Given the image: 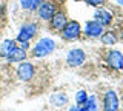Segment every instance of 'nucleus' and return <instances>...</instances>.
<instances>
[{"label": "nucleus", "instance_id": "0eeeda50", "mask_svg": "<svg viewBox=\"0 0 123 111\" xmlns=\"http://www.w3.org/2000/svg\"><path fill=\"white\" fill-rule=\"evenodd\" d=\"M103 110L105 111H117L118 110V97L114 91H108L103 99Z\"/></svg>", "mask_w": 123, "mask_h": 111}, {"label": "nucleus", "instance_id": "5701e85b", "mask_svg": "<svg viewBox=\"0 0 123 111\" xmlns=\"http://www.w3.org/2000/svg\"><path fill=\"white\" fill-rule=\"evenodd\" d=\"M122 37H123V36H122Z\"/></svg>", "mask_w": 123, "mask_h": 111}, {"label": "nucleus", "instance_id": "4468645a", "mask_svg": "<svg viewBox=\"0 0 123 111\" xmlns=\"http://www.w3.org/2000/svg\"><path fill=\"white\" fill-rule=\"evenodd\" d=\"M49 102H51L54 106H63V105L68 103V97H66V94H63V93H54L51 97H49Z\"/></svg>", "mask_w": 123, "mask_h": 111}, {"label": "nucleus", "instance_id": "7ed1b4c3", "mask_svg": "<svg viewBox=\"0 0 123 111\" xmlns=\"http://www.w3.org/2000/svg\"><path fill=\"white\" fill-rule=\"evenodd\" d=\"M80 33H82V28H80V23L79 22H68L66 25H65V28L62 29V36L65 37L66 40H74L77 37L80 36Z\"/></svg>", "mask_w": 123, "mask_h": 111}, {"label": "nucleus", "instance_id": "412c9836", "mask_svg": "<svg viewBox=\"0 0 123 111\" xmlns=\"http://www.w3.org/2000/svg\"><path fill=\"white\" fill-rule=\"evenodd\" d=\"M69 111H82V110H80L79 105H74V106H71V110H69Z\"/></svg>", "mask_w": 123, "mask_h": 111}, {"label": "nucleus", "instance_id": "dca6fc26", "mask_svg": "<svg viewBox=\"0 0 123 111\" xmlns=\"http://www.w3.org/2000/svg\"><path fill=\"white\" fill-rule=\"evenodd\" d=\"M102 43H105V45H115V43H117V37H115L114 33L108 31L105 34H102Z\"/></svg>", "mask_w": 123, "mask_h": 111}, {"label": "nucleus", "instance_id": "a211bd4d", "mask_svg": "<svg viewBox=\"0 0 123 111\" xmlns=\"http://www.w3.org/2000/svg\"><path fill=\"white\" fill-rule=\"evenodd\" d=\"M20 5L25 9H31L32 11V5H34V0H20Z\"/></svg>", "mask_w": 123, "mask_h": 111}, {"label": "nucleus", "instance_id": "39448f33", "mask_svg": "<svg viewBox=\"0 0 123 111\" xmlns=\"http://www.w3.org/2000/svg\"><path fill=\"white\" fill-rule=\"evenodd\" d=\"M36 33H37V25L36 23H25L20 28V31H18L17 40L18 42H29L36 36Z\"/></svg>", "mask_w": 123, "mask_h": 111}, {"label": "nucleus", "instance_id": "20e7f679", "mask_svg": "<svg viewBox=\"0 0 123 111\" xmlns=\"http://www.w3.org/2000/svg\"><path fill=\"white\" fill-rule=\"evenodd\" d=\"M85 59H86L85 51L83 49H79V48L71 49L66 56V62H68L69 66H80V65L85 62Z\"/></svg>", "mask_w": 123, "mask_h": 111}, {"label": "nucleus", "instance_id": "aec40b11", "mask_svg": "<svg viewBox=\"0 0 123 111\" xmlns=\"http://www.w3.org/2000/svg\"><path fill=\"white\" fill-rule=\"evenodd\" d=\"M20 48H22V49H25V51H26V49L29 48V42H20Z\"/></svg>", "mask_w": 123, "mask_h": 111}, {"label": "nucleus", "instance_id": "423d86ee", "mask_svg": "<svg viewBox=\"0 0 123 111\" xmlns=\"http://www.w3.org/2000/svg\"><path fill=\"white\" fill-rule=\"evenodd\" d=\"M37 14L40 19L43 20H51L52 16L55 14V5L54 3H49V2H43L37 9Z\"/></svg>", "mask_w": 123, "mask_h": 111}, {"label": "nucleus", "instance_id": "9d476101", "mask_svg": "<svg viewBox=\"0 0 123 111\" xmlns=\"http://www.w3.org/2000/svg\"><path fill=\"white\" fill-rule=\"evenodd\" d=\"M94 17H95V22H98L102 26H106L112 22V14L106 9H97L95 14H94Z\"/></svg>", "mask_w": 123, "mask_h": 111}, {"label": "nucleus", "instance_id": "4be33fe9", "mask_svg": "<svg viewBox=\"0 0 123 111\" xmlns=\"http://www.w3.org/2000/svg\"><path fill=\"white\" fill-rule=\"evenodd\" d=\"M118 3H120V5L123 6V0H118Z\"/></svg>", "mask_w": 123, "mask_h": 111}, {"label": "nucleus", "instance_id": "f8f14e48", "mask_svg": "<svg viewBox=\"0 0 123 111\" xmlns=\"http://www.w3.org/2000/svg\"><path fill=\"white\" fill-rule=\"evenodd\" d=\"M9 62H12V63H15V62H23V60L26 59V51L25 49H22L20 46H15L12 51L9 52V56L6 57Z\"/></svg>", "mask_w": 123, "mask_h": 111}, {"label": "nucleus", "instance_id": "6e6552de", "mask_svg": "<svg viewBox=\"0 0 123 111\" xmlns=\"http://www.w3.org/2000/svg\"><path fill=\"white\" fill-rule=\"evenodd\" d=\"M102 33H103V26L100 25L98 22H95V20L86 22V25H85V34H86V36L98 37V36H102Z\"/></svg>", "mask_w": 123, "mask_h": 111}, {"label": "nucleus", "instance_id": "ddd939ff", "mask_svg": "<svg viewBox=\"0 0 123 111\" xmlns=\"http://www.w3.org/2000/svg\"><path fill=\"white\" fill-rule=\"evenodd\" d=\"M14 48H15V40L8 39L3 43H0V57H8Z\"/></svg>", "mask_w": 123, "mask_h": 111}, {"label": "nucleus", "instance_id": "f3484780", "mask_svg": "<svg viewBox=\"0 0 123 111\" xmlns=\"http://www.w3.org/2000/svg\"><path fill=\"white\" fill-rule=\"evenodd\" d=\"M88 97H89V96H88L86 91L80 90L79 93H77V96H75V100H77V103H79V105H83V103L88 100Z\"/></svg>", "mask_w": 123, "mask_h": 111}, {"label": "nucleus", "instance_id": "2eb2a0df", "mask_svg": "<svg viewBox=\"0 0 123 111\" xmlns=\"http://www.w3.org/2000/svg\"><path fill=\"white\" fill-rule=\"evenodd\" d=\"M82 111H97L98 105H97V97L95 96H91L88 97V100L83 103V108H80Z\"/></svg>", "mask_w": 123, "mask_h": 111}, {"label": "nucleus", "instance_id": "f257e3e1", "mask_svg": "<svg viewBox=\"0 0 123 111\" xmlns=\"http://www.w3.org/2000/svg\"><path fill=\"white\" fill-rule=\"evenodd\" d=\"M54 49H55V42L52 39H49V37H43L32 48V56L34 57H45V56H49Z\"/></svg>", "mask_w": 123, "mask_h": 111}, {"label": "nucleus", "instance_id": "1a4fd4ad", "mask_svg": "<svg viewBox=\"0 0 123 111\" xmlns=\"http://www.w3.org/2000/svg\"><path fill=\"white\" fill-rule=\"evenodd\" d=\"M108 63L114 70H122L123 68V54L120 51H111L108 52Z\"/></svg>", "mask_w": 123, "mask_h": 111}, {"label": "nucleus", "instance_id": "9b49d317", "mask_svg": "<svg viewBox=\"0 0 123 111\" xmlns=\"http://www.w3.org/2000/svg\"><path fill=\"white\" fill-rule=\"evenodd\" d=\"M66 23H68V20H66V16L63 13H55L51 19V26L54 29H57V31H62Z\"/></svg>", "mask_w": 123, "mask_h": 111}, {"label": "nucleus", "instance_id": "f03ea898", "mask_svg": "<svg viewBox=\"0 0 123 111\" xmlns=\"http://www.w3.org/2000/svg\"><path fill=\"white\" fill-rule=\"evenodd\" d=\"M34 74H36V68H34L32 63L25 62V60H23V62L18 65L17 76H18V79H20L22 82H29V80L34 77Z\"/></svg>", "mask_w": 123, "mask_h": 111}, {"label": "nucleus", "instance_id": "6ab92c4d", "mask_svg": "<svg viewBox=\"0 0 123 111\" xmlns=\"http://www.w3.org/2000/svg\"><path fill=\"white\" fill-rule=\"evenodd\" d=\"M85 2L88 3V5H92V6H98V5H102L105 0H85Z\"/></svg>", "mask_w": 123, "mask_h": 111}]
</instances>
